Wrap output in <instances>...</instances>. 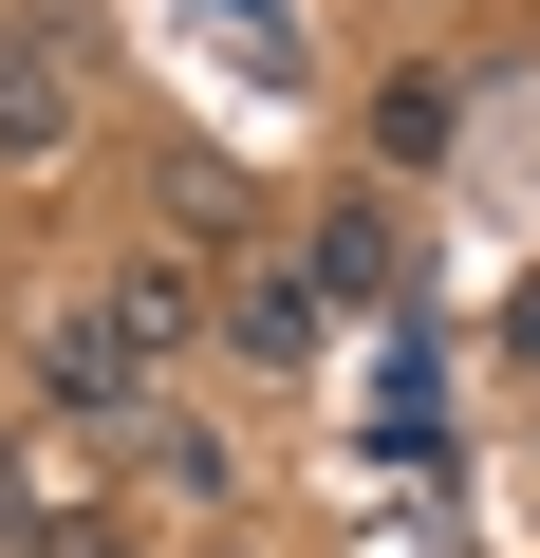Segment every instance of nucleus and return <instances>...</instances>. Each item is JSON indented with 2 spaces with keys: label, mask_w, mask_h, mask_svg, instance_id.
<instances>
[{
  "label": "nucleus",
  "mask_w": 540,
  "mask_h": 558,
  "mask_svg": "<svg viewBox=\"0 0 540 558\" xmlns=\"http://www.w3.org/2000/svg\"><path fill=\"white\" fill-rule=\"evenodd\" d=\"M224 354H242V373H299V354H317V279H299V260H242V279H224Z\"/></svg>",
  "instance_id": "7ed1b4c3"
},
{
  "label": "nucleus",
  "mask_w": 540,
  "mask_h": 558,
  "mask_svg": "<svg viewBox=\"0 0 540 558\" xmlns=\"http://www.w3.org/2000/svg\"><path fill=\"white\" fill-rule=\"evenodd\" d=\"M0 168H75V57H57V20H0Z\"/></svg>",
  "instance_id": "f03ea898"
},
{
  "label": "nucleus",
  "mask_w": 540,
  "mask_h": 558,
  "mask_svg": "<svg viewBox=\"0 0 540 558\" xmlns=\"http://www.w3.org/2000/svg\"><path fill=\"white\" fill-rule=\"evenodd\" d=\"M168 223H187V242H242V168L187 149V168H168Z\"/></svg>",
  "instance_id": "0eeeda50"
},
{
  "label": "nucleus",
  "mask_w": 540,
  "mask_h": 558,
  "mask_svg": "<svg viewBox=\"0 0 540 558\" xmlns=\"http://www.w3.org/2000/svg\"><path fill=\"white\" fill-rule=\"evenodd\" d=\"M299 279H317V317H336V299H392V279H410V242H392L373 205H336V223L299 242Z\"/></svg>",
  "instance_id": "20e7f679"
},
{
  "label": "nucleus",
  "mask_w": 540,
  "mask_h": 558,
  "mask_svg": "<svg viewBox=\"0 0 540 558\" xmlns=\"http://www.w3.org/2000/svg\"><path fill=\"white\" fill-rule=\"evenodd\" d=\"M168 391V354L112 317V299H75V317H38V410H75V428H131Z\"/></svg>",
  "instance_id": "f257e3e1"
},
{
  "label": "nucleus",
  "mask_w": 540,
  "mask_h": 558,
  "mask_svg": "<svg viewBox=\"0 0 540 558\" xmlns=\"http://www.w3.org/2000/svg\"><path fill=\"white\" fill-rule=\"evenodd\" d=\"M503 373H540V279H521V299H503Z\"/></svg>",
  "instance_id": "6e6552de"
},
{
  "label": "nucleus",
  "mask_w": 540,
  "mask_h": 558,
  "mask_svg": "<svg viewBox=\"0 0 540 558\" xmlns=\"http://www.w3.org/2000/svg\"><path fill=\"white\" fill-rule=\"evenodd\" d=\"M373 149L429 168V149H447V75H392V94H373Z\"/></svg>",
  "instance_id": "423d86ee"
},
{
  "label": "nucleus",
  "mask_w": 540,
  "mask_h": 558,
  "mask_svg": "<svg viewBox=\"0 0 540 558\" xmlns=\"http://www.w3.org/2000/svg\"><path fill=\"white\" fill-rule=\"evenodd\" d=\"M0 558H94V502L20 484V447H0Z\"/></svg>",
  "instance_id": "39448f33"
}]
</instances>
